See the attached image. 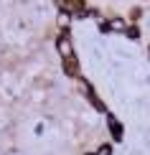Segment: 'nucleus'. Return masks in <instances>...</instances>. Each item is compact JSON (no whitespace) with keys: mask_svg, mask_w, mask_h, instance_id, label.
<instances>
[{"mask_svg":"<svg viewBox=\"0 0 150 155\" xmlns=\"http://www.w3.org/2000/svg\"><path fill=\"white\" fill-rule=\"evenodd\" d=\"M58 54H61L66 61H71V43H69V38H66V36L58 38Z\"/></svg>","mask_w":150,"mask_h":155,"instance_id":"nucleus-1","label":"nucleus"},{"mask_svg":"<svg viewBox=\"0 0 150 155\" xmlns=\"http://www.w3.org/2000/svg\"><path fill=\"white\" fill-rule=\"evenodd\" d=\"M97 155H112V147H109V145H102V147H99V153H97Z\"/></svg>","mask_w":150,"mask_h":155,"instance_id":"nucleus-2","label":"nucleus"},{"mask_svg":"<svg viewBox=\"0 0 150 155\" xmlns=\"http://www.w3.org/2000/svg\"><path fill=\"white\" fill-rule=\"evenodd\" d=\"M69 23V15H66V13H61V15H58V25H66Z\"/></svg>","mask_w":150,"mask_h":155,"instance_id":"nucleus-4","label":"nucleus"},{"mask_svg":"<svg viewBox=\"0 0 150 155\" xmlns=\"http://www.w3.org/2000/svg\"><path fill=\"white\" fill-rule=\"evenodd\" d=\"M109 25H112L115 31H122V28H125V23H122V21H112V23H109Z\"/></svg>","mask_w":150,"mask_h":155,"instance_id":"nucleus-3","label":"nucleus"}]
</instances>
